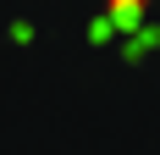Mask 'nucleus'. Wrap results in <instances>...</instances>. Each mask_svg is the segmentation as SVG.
I'll use <instances>...</instances> for the list:
<instances>
[{
    "instance_id": "obj_1",
    "label": "nucleus",
    "mask_w": 160,
    "mask_h": 155,
    "mask_svg": "<svg viewBox=\"0 0 160 155\" xmlns=\"http://www.w3.org/2000/svg\"><path fill=\"white\" fill-rule=\"evenodd\" d=\"M105 6H111V22H122V28H132V22L144 17V6H149V0H105Z\"/></svg>"
}]
</instances>
